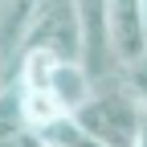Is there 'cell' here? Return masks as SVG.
Segmentation results:
<instances>
[{
    "instance_id": "1",
    "label": "cell",
    "mask_w": 147,
    "mask_h": 147,
    "mask_svg": "<svg viewBox=\"0 0 147 147\" xmlns=\"http://www.w3.org/2000/svg\"><path fill=\"white\" fill-rule=\"evenodd\" d=\"M74 123L82 127V131L102 143V147H139L143 135H147V110L131 98V90H119V86H106L98 90L94 98H90Z\"/></svg>"
},
{
    "instance_id": "2",
    "label": "cell",
    "mask_w": 147,
    "mask_h": 147,
    "mask_svg": "<svg viewBox=\"0 0 147 147\" xmlns=\"http://www.w3.org/2000/svg\"><path fill=\"white\" fill-rule=\"evenodd\" d=\"M25 49H45L61 65H82V16L78 4H41L25 37Z\"/></svg>"
},
{
    "instance_id": "3",
    "label": "cell",
    "mask_w": 147,
    "mask_h": 147,
    "mask_svg": "<svg viewBox=\"0 0 147 147\" xmlns=\"http://www.w3.org/2000/svg\"><path fill=\"white\" fill-rule=\"evenodd\" d=\"M78 16H82V69L98 86L115 69H123L115 57V41H110V8L98 0H86L78 4Z\"/></svg>"
},
{
    "instance_id": "4",
    "label": "cell",
    "mask_w": 147,
    "mask_h": 147,
    "mask_svg": "<svg viewBox=\"0 0 147 147\" xmlns=\"http://www.w3.org/2000/svg\"><path fill=\"white\" fill-rule=\"evenodd\" d=\"M110 8V41H115V57L123 69H131L147 57V16L143 4L135 0H115Z\"/></svg>"
},
{
    "instance_id": "5",
    "label": "cell",
    "mask_w": 147,
    "mask_h": 147,
    "mask_svg": "<svg viewBox=\"0 0 147 147\" xmlns=\"http://www.w3.org/2000/svg\"><path fill=\"white\" fill-rule=\"evenodd\" d=\"M37 8L41 4H33V0H21V4H8L0 8V53H4V65H12V49H21L25 53V37H29V29H33V21H37Z\"/></svg>"
},
{
    "instance_id": "6",
    "label": "cell",
    "mask_w": 147,
    "mask_h": 147,
    "mask_svg": "<svg viewBox=\"0 0 147 147\" xmlns=\"http://www.w3.org/2000/svg\"><path fill=\"white\" fill-rule=\"evenodd\" d=\"M49 94L57 98V102L65 106V115L74 119L90 98L98 94V90H94V82L86 78L82 65H57V74H53V82H49Z\"/></svg>"
},
{
    "instance_id": "7",
    "label": "cell",
    "mask_w": 147,
    "mask_h": 147,
    "mask_svg": "<svg viewBox=\"0 0 147 147\" xmlns=\"http://www.w3.org/2000/svg\"><path fill=\"white\" fill-rule=\"evenodd\" d=\"M65 106L49 94V90H25V127H33V131H53L57 123H65Z\"/></svg>"
},
{
    "instance_id": "8",
    "label": "cell",
    "mask_w": 147,
    "mask_h": 147,
    "mask_svg": "<svg viewBox=\"0 0 147 147\" xmlns=\"http://www.w3.org/2000/svg\"><path fill=\"white\" fill-rule=\"evenodd\" d=\"M123 78H127V90H131V98L147 110V57H143L139 65H131V69H123Z\"/></svg>"
},
{
    "instance_id": "9",
    "label": "cell",
    "mask_w": 147,
    "mask_h": 147,
    "mask_svg": "<svg viewBox=\"0 0 147 147\" xmlns=\"http://www.w3.org/2000/svg\"><path fill=\"white\" fill-rule=\"evenodd\" d=\"M0 147H49V139L41 131H33V127H21V131H4Z\"/></svg>"
},
{
    "instance_id": "10",
    "label": "cell",
    "mask_w": 147,
    "mask_h": 147,
    "mask_svg": "<svg viewBox=\"0 0 147 147\" xmlns=\"http://www.w3.org/2000/svg\"><path fill=\"white\" fill-rule=\"evenodd\" d=\"M139 147H147V135H143V143H139Z\"/></svg>"
}]
</instances>
